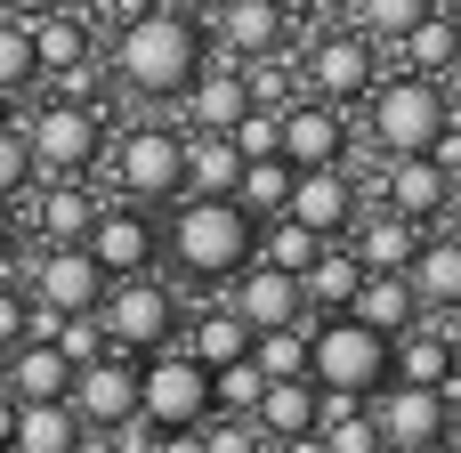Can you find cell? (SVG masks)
I'll return each instance as SVG.
<instances>
[{
    "label": "cell",
    "mask_w": 461,
    "mask_h": 453,
    "mask_svg": "<svg viewBox=\"0 0 461 453\" xmlns=\"http://www.w3.org/2000/svg\"><path fill=\"white\" fill-rule=\"evenodd\" d=\"M203 65H211V41L186 8H138L130 24H113V89L146 105H178Z\"/></svg>",
    "instance_id": "6da1fadb"
},
{
    "label": "cell",
    "mask_w": 461,
    "mask_h": 453,
    "mask_svg": "<svg viewBox=\"0 0 461 453\" xmlns=\"http://www.w3.org/2000/svg\"><path fill=\"white\" fill-rule=\"evenodd\" d=\"M251 219L235 211V195H178L162 203V267L186 292H219L243 259H251Z\"/></svg>",
    "instance_id": "7a4b0ae2"
},
{
    "label": "cell",
    "mask_w": 461,
    "mask_h": 453,
    "mask_svg": "<svg viewBox=\"0 0 461 453\" xmlns=\"http://www.w3.org/2000/svg\"><path fill=\"white\" fill-rule=\"evenodd\" d=\"M24 154H32V178H89V170L105 162V105L57 89L49 105H32Z\"/></svg>",
    "instance_id": "3957f363"
},
{
    "label": "cell",
    "mask_w": 461,
    "mask_h": 453,
    "mask_svg": "<svg viewBox=\"0 0 461 453\" xmlns=\"http://www.w3.org/2000/svg\"><path fill=\"white\" fill-rule=\"evenodd\" d=\"M446 122H454V105H446V81H429V73H397V81L365 89V138H373V154H421Z\"/></svg>",
    "instance_id": "277c9868"
},
{
    "label": "cell",
    "mask_w": 461,
    "mask_h": 453,
    "mask_svg": "<svg viewBox=\"0 0 461 453\" xmlns=\"http://www.w3.org/2000/svg\"><path fill=\"white\" fill-rule=\"evenodd\" d=\"M308 381L324 397H373L389 381V340L357 316H308Z\"/></svg>",
    "instance_id": "5b68a950"
},
{
    "label": "cell",
    "mask_w": 461,
    "mask_h": 453,
    "mask_svg": "<svg viewBox=\"0 0 461 453\" xmlns=\"http://www.w3.org/2000/svg\"><path fill=\"white\" fill-rule=\"evenodd\" d=\"M105 162H113V195L122 203H178L186 195V130H162V122H138L122 138H105Z\"/></svg>",
    "instance_id": "8992f818"
},
{
    "label": "cell",
    "mask_w": 461,
    "mask_h": 453,
    "mask_svg": "<svg viewBox=\"0 0 461 453\" xmlns=\"http://www.w3.org/2000/svg\"><path fill=\"white\" fill-rule=\"evenodd\" d=\"M97 324H105V349H122V357H154V349L178 340L186 300H178V284H162V276H122V284H105Z\"/></svg>",
    "instance_id": "52a82bcc"
},
{
    "label": "cell",
    "mask_w": 461,
    "mask_h": 453,
    "mask_svg": "<svg viewBox=\"0 0 461 453\" xmlns=\"http://www.w3.org/2000/svg\"><path fill=\"white\" fill-rule=\"evenodd\" d=\"M138 413H146L154 430H203V421H211V365H203L186 340L138 357Z\"/></svg>",
    "instance_id": "ba28073f"
},
{
    "label": "cell",
    "mask_w": 461,
    "mask_h": 453,
    "mask_svg": "<svg viewBox=\"0 0 461 453\" xmlns=\"http://www.w3.org/2000/svg\"><path fill=\"white\" fill-rule=\"evenodd\" d=\"M81 251L105 267V284H122V276H154V267H162V219H154L146 203H97Z\"/></svg>",
    "instance_id": "9c48e42d"
},
{
    "label": "cell",
    "mask_w": 461,
    "mask_h": 453,
    "mask_svg": "<svg viewBox=\"0 0 461 453\" xmlns=\"http://www.w3.org/2000/svg\"><path fill=\"white\" fill-rule=\"evenodd\" d=\"M300 81L324 105H365V89L381 81V41H365L357 24L348 32H316L308 57H300Z\"/></svg>",
    "instance_id": "30bf717a"
},
{
    "label": "cell",
    "mask_w": 461,
    "mask_h": 453,
    "mask_svg": "<svg viewBox=\"0 0 461 453\" xmlns=\"http://www.w3.org/2000/svg\"><path fill=\"white\" fill-rule=\"evenodd\" d=\"M365 413H373V430H381V446H446L454 438V389H413V381H381L373 397H365Z\"/></svg>",
    "instance_id": "8fae6325"
},
{
    "label": "cell",
    "mask_w": 461,
    "mask_h": 453,
    "mask_svg": "<svg viewBox=\"0 0 461 453\" xmlns=\"http://www.w3.org/2000/svg\"><path fill=\"white\" fill-rule=\"evenodd\" d=\"M276 154L292 170H324V162H348V105H324V97H284L276 105Z\"/></svg>",
    "instance_id": "7c38bea8"
},
{
    "label": "cell",
    "mask_w": 461,
    "mask_h": 453,
    "mask_svg": "<svg viewBox=\"0 0 461 453\" xmlns=\"http://www.w3.org/2000/svg\"><path fill=\"white\" fill-rule=\"evenodd\" d=\"M373 195H381V211H397L413 227H438L446 203H454V178L429 154H373Z\"/></svg>",
    "instance_id": "4fadbf2b"
},
{
    "label": "cell",
    "mask_w": 461,
    "mask_h": 453,
    "mask_svg": "<svg viewBox=\"0 0 461 453\" xmlns=\"http://www.w3.org/2000/svg\"><path fill=\"white\" fill-rule=\"evenodd\" d=\"M357 211H365V186H357V170H348V162H324V170H292V195H284V219H300L308 235L340 243Z\"/></svg>",
    "instance_id": "5bb4252c"
},
{
    "label": "cell",
    "mask_w": 461,
    "mask_h": 453,
    "mask_svg": "<svg viewBox=\"0 0 461 453\" xmlns=\"http://www.w3.org/2000/svg\"><path fill=\"white\" fill-rule=\"evenodd\" d=\"M65 405H73V421H81V430H113V421H130V413H138V357L105 349V357L73 365Z\"/></svg>",
    "instance_id": "9a60e30c"
},
{
    "label": "cell",
    "mask_w": 461,
    "mask_h": 453,
    "mask_svg": "<svg viewBox=\"0 0 461 453\" xmlns=\"http://www.w3.org/2000/svg\"><path fill=\"white\" fill-rule=\"evenodd\" d=\"M24 300H32V308H57V316H73V308H97V300H105V267H97L81 243H41Z\"/></svg>",
    "instance_id": "2e32d148"
},
{
    "label": "cell",
    "mask_w": 461,
    "mask_h": 453,
    "mask_svg": "<svg viewBox=\"0 0 461 453\" xmlns=\"http://www.w3.org/2000/svg\"><path fill=\"white\" fill-rule=\"evenodd\" d=\"M227 308L251 324V332H276V324H308V308H300V276H284V267H267V259H243L227 284Z\"/></svg>",
    "instance_id": "e0dca14e"
},
{
    "label": "cell",
    "mask_w": 461,
    "mask_h": 453,
    "mask_svg": "<svg viewBox=\"0 0 461 453\" xmlns=\"http://www.w3.org/2000/svg\"><path fill=\"white\" fill-rule=\"evenodd\" d=\"M203 41H211V49H227L235 65L276 57V49H284V0H219V8H211V24H203Z\"/></svg>",
    "instance_id": "ac0fdd59"
},
{
    "label": "cell",
    "mask_w": 461,
    "mask_h": 453,
    "mask_svg": "<svg viewBox=\"0 0 461 453\" xmlns=\"http://www.w3.org/2000/svg\"><path fill=\"white\" fill-rule=\"evenodd\" d=\"M421 235H429V227H413V219H397V211H381V203H373V211H357V219H348V235H340V243H348V259H357L365 276H405V259H413V243H421Z\"/></svg>",
    "instance_id": "d6986e66"
},
{
    "label": "cell",
    "mask_w": 461,
    "mask_h": 453,
    "mask_svg": "<svg viewBox=\"0 0 461 453\" xmlns=\"http://www.w3.org/2000/svg\"><path fill=\"white\" fill-rule=\"evenodd\" d=\"M405 292L421 316H454L461 308V243L454 235H421L413 259H405Z\"/></svg>",
    "instance_id": "ffe728a7"
},
{
    "label": "cell",
    "mask_w": 461,
    "mask_h": 453,
    "mask_svg": "<svg viewBox=\"0 0 461 453\" xmlns=\"http://www.w3.org/2000/svg\"><path fill=\"white\" fill-rule=\"evenodd\" d=\"M316 413H324V389H316L308 373H284V381H267V389H259L251 430L276 446V438H308V430H316Z\"/></svg>",
    "instance_id": "44dd1931"
},
{
    "label": "cell",
    "mask_w": 461,
    "mask_h": 453,
    "mask_svg": "<svg viewBox=\"0 0 461 453\" xmlns=\"http://www.w3.org/2000/svg\"><path fill=\"white\" fill-rule=\"evenodd\" d=\"M32 32V57H41V81H65V73H81L89 57H97V32L73 16V0L65 8H49V16H32L24 24Z\"/></svg>",
    "instance_id": "7402d4cb"
},
{
    "label": "cell",
    "mask_w": 461,
    "mask_h": 453,
    "mask_svg": "<svg viewBox=\"0 0 461 453\" xmlns=\"http://www.w3.org/2000/svg\"><path fill=\"white\" fill-rule=\"evenodd\" d=\"M65 381H73V365L57 357V340H16V349H0V389H8L16 405L65 397Z\"/></svg>",
    "instance_id": "603a6c76"
},
{
    "label": "cell",
    "mask_w": 461,
    "mask_h": 453,
    "mask_svg": "<svg viewBox=\"0 0 461 453\" xmlns=\"http://www.w3.org/2000/svg\"><path fill=\"white\" fill-rule=\"evenodd\" d=\"M178 105H186V130H227V122L251 105V81H243V65L227 57V65H203Z\"/></svg>",
    "instance_id": "cb8c5ba5"
},
{
    "label": "cell",
    "mask_w": 461,
    "mask_h": 453,
    "mask_svg": "<svg viewBox=\"0 0 461 453\" xmlns=\"http://www.w3.org/2000/svg\"><path fill=\"white\" fill-rule=\"evenodd\" d=\"M178 340H186L203 365H235V357H251V324H243L227 300H203V308H186Z\"/></svg>",
    "instance_id": "d4e9b609"
},
{
    "label": "cell",
    "mask_w": 461,
    "mask_h": 453,
    "mask_svg": "<svg viewBox=\"0 0 461 453\" xmlns=\"http://www.w3.org/2000/svg\"><path fill=\"white\" fill-rule=\"evenodd\" d=\"M340 316H357V324H373L381 340H397L405 324H421V308H413V292H405V276H357V292H348V308Z\"/></svg>",
    "instance_id": "484cf974"
},
{
    "label": "cell",
    "mask_w": 461,
    "mask_h": 453,
    "mask_svg": "<svg viewBox=\"0 0 461 453\" xmlns=\"http://www.w3.org/2000/svg\"><path fill=\"white\" fill-rule=\"evenodd\" d=\"M389 49H397V73H429V81H446L454 57H461V32H454V16H446V0H438L405 41H389Z\"/></svg>",
    "instance_id": "4316f807"
},
{
    "label": "cell",
    "mask_w": 461,
    "mask_h": 453,
    "mask_svg": "<svg viewBox=\"0 0 461 453\" xmlns=\"http://www.w3.org/2000/svg\"><path fill=\"white\" fill-rule=\"evenodd\" d=\"M357 276H365V267L348 259V243H324V251L300 267V308H308V316H340L348 292H357Z\"/></svg>",
    "instance_id": "83f0119b"
},
{
    "label": "cell",
    "mask_w": 461,
    "mask_h": 453,
    "mask_svg": "<svg viewBox=\"0 0 461 453\" xmlns=\"http://www.w3.org/2000/svg\"><path fill=\"white\" fill-rule=\"evenodd\" d=\"M81 421L65 397H41V405H16V430H8V453H73Z\"/></svg>",
    "instance_id": "f1b7e54d"
},
{
    "label": "cell",
    "mask_w": 461,
    "mask_h": 453,
    "mask_svg": "<svg viewBox=\"0 0 461 453\" xmlns=\"http://www.w3.org/2000/svg\"><path fill=\"white\" fill-rule=\"evenodd\" d=\"M243 154L227 146V130H186V195H235Z\"/></svg>",
    "instance_id": "f546056e"
},
{
    "label": "cell",
    "mask_w": 461,
    "mask_h": 453,
    "mask_svg": "<svg viewBox=\"0 0 461 453\" xmlns=\"http://www.w3.org/2000/svg\"><path fill=\"white\" fill-rule=\"evenodd\" d=\"M284 195H292V162L284 154H259L235 170V211L259 227V219H284Z\"/></svg>",
    "instance_id": "4dcf8cb0"
},
{
    "label": "cell",
    "mask_w": 461,
    "mask_h": 453,
    "mask_svg": "<svg viewBox=\"0 0 461 453\" xmlns=\"http://www.w3.org/2000/svg\"><path fill=\"white\" fill-rule=\"evenodd\" d=\"M316 251H324V235H308L300 219H259V235H251V259H267V267H284V276H300Z\"/></svg>",
    "instance_id": "1f68e13d"
},
{
    "label": "cell",
    "mask_w": 461,
    "mask_h": 453,
    "mask_svg": "<svg viewBox=\"0 0 461 453\" xmlns=\"http://www.w3.org/2000/svg\"><path fill=\"white\" fill-rule=\"evenodd\" d=\"M251 365H259L267 381H284V373H308V324H276V332H251Z\"/></svg>",
    "instance_id": "d6a6232c"
},
{
    "label": "cell",
    "mask_w": 461,
    "mask_h": 453,
    "mask_svg": "<svg viewBox=\"0 0 461 453\" xmlns=\"http://www.w3.org/2000/svg\"><path fill=\"white\" fill-rule=\"evenodd\" d=\"M429 8H438V0H357V32L389 49V41H405V32H413Z\"/></svg>",
    "instance_id": "836d02e7"
},
{
    "label": "cell",
    "mask_w": 461,
    "mask_h": 453,
    "mask_svg": "<svg viewBox=\"0 0 461 453\" xmlns=\"http://www.w3.org/2000/svg\"><path fill=\"white\" fill-rule=\"evenodd\" d=\"M259 389H267V373H259L251 357L211 365V413H251V405H259Z\"/></svg>",
    "instance_id": "e575fe53"
},
{
    "label": "cell",
    "mask_w": 461,
    "mask_h": 453,
    "mask_svg": "<svg viewBox=\"0 0 461 453\" xmlns=\"http://www.w3.org/2000/svg\"><path fill=\"white\" fill-rule=\"evenodd\" d=\"M41 81V57H32V32L16 16H0V97H24Z\"/></svg>",
    "instance_id": "d590c367"
},
{
    "label": "cell",
    "mask_w": 461,
    "mask_h": 453,
    "mask_svg": "<svg viewBox=\"0 0 461 453\" xmlns=\"http://www.w3.org/2000/svg\"><path fill=\"white\" fill-rule=\"evenodd\" d=\"M49 340H57V357H65V365H89V357H105V324H97V308H73V316H57V324H49Z\"/></svg>",
    "instance_id": "8d00e7d4"
},
{
    "label": "cell",
    "mask_w": 461,
    "mask_h": 453,
    "mask_svg": "<svg viewBox=\"0 0 461 453\" xmlns=\"http://www.w3.org/2000/svg\"><path fill=\"white\" fill-rule=\"evenodd\" d=\"M203 453H267V438L251 430V413H211L203 421Z\"/></svg>",
    "instance_id": "74e56055"
},
{
    "label": "cell",
    "mask_w": 461,
    "mask_h": 453,
    "mask_svg": "<svg viewBox=\"0 0 461 453\" xmlns=\"http://www.w3.org/2000/svg\"><path fill=\"white\" fill-rule=\"evenodd\" d=\"M24 186H32V154H24V130H16V122H0V203H24Z\"/></svg>",
    "instance_id": "f35d334b"
},
{
    "label": "cell",
    "mask_w": 461,
    "mask_h": 453,
    "mask_svg": "<svg viewBox=\"0 0 461 453\" xmlns=\"http://www.w3.org/2000/svg\"><path fill=\"white\" fill-rule=\"evenodd\" d=\"M16 243H24V219H16V203H0V276H8V259H16Z\"/></svg>",
    "instance_id": "ab89813d"
},
{
    "label": "cell",
    "mask_w": 461,
    "mask_h": 453,
    "mask_svg": "<svg viewBox=\"0 0 461 453\" xmlns=\"http://www.w3.org/2000/svg\"><path fill=\"white\" fill-rule=\"evenodd\" d=\"M146 453H203V430H154Z\"/></svg>",
    "instance_id": "60d3db41"
},
{
    "label": "cell",
    "mask_w": 461,
    "mask_h": 453,
    "mask_svg": "<svg viewBox=\"0 0 461 453\" xmlns=\"http://www.w3.org/2000/svg\"><path fill=\"white\" fill-rule=\"evenodd\" d=\"M49 8H65V0H0V16H16V24H32V16H49Z\"/></svg>",
    "instance_id": "b9f144b4"
},
{
    "label": "cell",
    "mask_w": 461,
    "mask_h": 453,
    "mask_svg": "<svg viewBox=\"0 0 461 453\" xmlns=\"http://www.w3.org/2000/svg\"><path fill=\"white\" fill-rule=\"evenodd\" d=\"M73 453H113V438H105V430H81V438H73Z\"/></svg>",
    "instance_id": "7bdbcfd3"
},
{
    "label": "cell",
    "mask_w": 461,
    "mask_h": 453,
    "mask_svg": "<svg viewBox=\"0 0 461 453\" xmlns=\"http://www.w3.org/2000/svg\"><path fill=\"white\" fill-rule=\"evenodd\" d=\"M8 430H16V397L0 389V446H8Z\"/></svg>",
    "instance_id": "ee69618b"
},
{
    "label": "cell",
    "mask_w": 461,
    "mask_h": 453,
    "mask_svg": "<svg viewBox=\"0 0 461 453\" xmlns=\"http://www.w3.org/2000/svg\"><path fill=\"white\" fill-rule=\"evenodd\" d=\"M421 453H454V438H446V446H421Z\"/></svg>",
    "instance_id": "f6af8a7d"
},
{
    "label": "cell",
    "mask_w": 461,
    "mask_h": 453,
    "mask_svg": "<svg viewBox=\"0 0 461 453\" xmlns=\"http://www.w3.org/2000/svg\"><path fill=\"white\" fill-rule=\"evenodd\" d=\"M146 8H178V0H146Z\"/></svg>",
    "instance_id": "bcb514c9"
},
{
    "label": "cell",
    "mask_w": 461,
    "mask_h": 453,
    "mask_svg": "<svg viewBox=\"0 0 461 453\" xmlns=\"http://www.w3.org/2000/svg\"><path fill=\"white\" fill-rule=\"evenodd\" d=\"M8 105H16V97H0V122H8Z\"/></svg>",
    "instance_id": "7dc6e473"
},
{
    "label": "cell",
    "mask_w": 461,
    "mask_h": 453,
    "mask_svg": "<svg viewBox=\"0 0 461 453\" xmlns=\"http://www.w3.org/2000/svg\"><path fill=\"white\" fill-rule=\"evenodd\" d=\"M0 453H8V446H0Z\"/></svg>",
    "instance_id": "c3c4849f"
}]
</instances>
